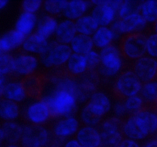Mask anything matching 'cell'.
<instances>
[{
  "label": "cell",
  "instance_id": "obj_12",
  "mask_svg": "<svg viewBox=\"0 0 157 147\" xmlns=\"http://www.w3.org/2000/svg\"><path fill=\"white\" fill-rule=\"evenodd\" d=\"M79 123L74 116L61 118L49 126L48 130L55 136L66 139L78 131Z\"/></svg>",
  "mask_w": 157,
  "mask_h": 147
},
{
  "label": "cell",
  "instance_id": "obj_31",
  "mask_svg": "<svg viewBox=\"0 0 157 147\" xmlns=\"http://www.w3.org/2000/svg\"><path fill=\"white\" fill-rule=\"evenodd\" d=\"M139 94L144 100L146 106L151 107L157 99V81L143 84Z\"/></svg>",
  "mask_w": 157,
  "mask_h": 147
},
{
  "label": "cell",
  "instance_id": "obj_55",
  "mask_svg": "<svg viewBox=\"0 0 157 147\" xmlns=\"http://www.w3.org/2000/svg\"><path fill=\"white\" fill-rule=\"evenodd\" d=\"M155 139H156V140H157V136H156V138H155Z\"/></svg>",
  "mask_w": 157,
  "mask_h": 147
},
{
  "label": "cell",
  "instance_id": "obj_6",
  "mask_svg": "<svg viewBox=\"0 0 157 147\" xmlns=\"http://www.w3.org/2000/svg\"><path fill=\"white\" fill-rule=\"evenodd\" d=\"M49 77L47 71H34L24 76L20 81L25 93L26 97L36 100H41L44 96V91L49 83Z\"/></svg>",
  "mask_w": 157,
  "mask_h": 147
},
{
  "label": "cell",
  "instance_id": "obj_13",
  "mask_svg": "<svg viewBox=\"0 0 157 147\" xmlns=\"http://www.w3.org/2000/svg\"><path fill=\"white\" fill-rule=\"evenodd\" d=\"M61 67L67 75L75 79H78L88 69L85 56L75 53L72 54L68 61Z\"/></svg>",
  "mask_w": 157,
  "mask_h": 147
},
{
  "label": "cell",
  "instance_id": "obj_9",
  "mask_svg": "<svg viewBox=\"0 0 157 147\" xmlns=\"http://www.w3.org/2000/svg\"><path fill=\"white\" fill-rule=\"evenodd\" d=\"M133 70L142 84L157 81V60L151 57L144 56L130 64Z\"/></svg>",
  "mask_w": 157,
  "mask_h": 147
},
{
  "label": "cell",
  "instance_id": "obj_35",
  "mask_svg": "<svg viewBox=\"0 0 157 147\" xmlns=\"http://www.w3.org/2000/svg\"><path fill=\"white\" fill-rule=\"evenodd\" d=\"M142 3L143 2H137L123 1L122 5L117 12V18L122 19L130 14L136 13V12L140 13Z\"/></svg>",
  "mask_w": 157,
  "mask_h": 147
},
{
  "label": "cell",
  "instance_id": "obj_25",
  "mask_svg": "<svg viewBox=\"0 0 157 147\" xmlns=\"http://www.w3.org/2000/svg\"><path fill=\"white\" fill-rule=\"evenodd\" d=\"M20 113L19 106L17 103L2 97L0 99V119L6 121H14Z\"/></svg>",
  "mask_w": 157,
  "mask_h": 147
},
{
  "label": "cell",
  "instance_id": "obj_17",
  "mask_svg": "<svg viewBox=\"0 0 157 147\" xmlns=\"http://www.w3.org/2000/svg\"><path fill=\"white\" fill-rule=\"evenodd\" d=\"M76 140L82 147H99L101 133L93 126H84L76 133Z\"/></svg>",
  "mask_w": 157,
  "mask_h": 147
},
{
  "label": "cell",
  "instance_id": "obj_22",
  "mask_svg": "<svg viewBox=\"0 0 157 147\" xmlns=\"http://www.w3.org/2000/svg\"><path fill=\"white\" fill-rule=\"evenodd\" d=\"M4 135V141L7 144H16L20 142L23 126L15 121H6L1 126Z\"/></svg>",
  "mask_w": 157,
  "mask_h": 147
},
{
  "label": "cell",
  "instance_id": "obj_38",
  "mask_svg": "<svg viewBox=\"0 0 157 147\" xmlns=\"http://www.w3.org/2000/svg\"><path fill=\"white\" fill-rule=\"evenodd\" d=\"M67 4V1H46L44 4V9L50 15L55 17L64 12Z\"/></svg>",
  "mask_w": 157,
  "mask_h": 147
},
{
  "label": "cell",
  "instance_id": "obj_14",
  "mask_svg": "<svg viewBox=\"0 0 157 147\" xmlns=\"http://www.w3.org/2000/svg\"><path fill=\"white\" fill-rule=\"evenodd\" d=\"M121 133L126 139L140 140L149 136L142 129L133 115L123 118Z\"/></svg>",
  "mask_w": 157,
  "mask_h": 147
},
{
  "label": "cell",
  "instance_id": "obj_56",
  "mask_svg": "<svg viewBox=\"0 0 157 147\" xmlns=\"http://www.w3.org/2000/svg\"><path fill=\"white\" fill-rule=\"evenodd\" d=\"M0 147H1V145H0Z\"/></svg>",
  "mask_w": 157,
  "mask_h": 147
},
{
  "label": "cell",
  "instance_id": "obj_44",
  "mask_svg": "<svg viewBox=\"0 0 157 147\" xmlns=\"http://www.w3.org/2000/svg\"><path fill=\"white\" fill-rule=\"evenodd\" d=\"M118 147H140L136 141L124 138Z\"/></svg>",
  "mask_w": 157,
  "mask_h": 147
},
{
  "label": "cell",
  "instance_id": "obj_18",
  "mask_svg": "<svg viewBox=\"0 0 157 147\" xmlns=\"http://www.w3.org/2000/svg\"><path fill=\"white\" fill-rule=\"evenodd\" d=\"M120 19V18H119ZM121 20V30L122 33L144 32L147 22L140 12L130 14Z\"/></svg>",
  "mask_w": 157,
  "mask_h": 147
},
{
  "label": "cell",
  "instance_id": "obj_7",
  "mask_svg": "<svg viewBox=\"0 0 157 147\" xmlns=\"http://www.w3.org/2000/svg\"><path fill=\"white\" fill-rule=\"evenodd\" d=\"M101 81V75L98 70H88L78 79L75 96L78 102H84L90 99L93 93L98 91Z\"/></svg>",
  "mask_w": 157,
  "mask_h": 147
},
{
  "label": "cell",
  "instance_id": "obj_34",
  "mask_svg": "<svg viewBox=\"0 0 157 147\" xmlns=\"http://www.w3.org/2000/svg\"><path fill=\"white\" fill-rule=\"evenodd\" d=\"M124 102L129 116L138 113L142 109H144L146 106L144 100L140 96V94L130 96V97L125 100Z\"/></svg>",
  "mask_w": 157,
  "mask_h": 147
},
{
  "label": "cell",
  "instance_id": "obj_43",
  "mask_svg": "<svg viewBox=\"0 0 157 147\" xmlns=\"http://www.w3.org/2000/svg\"><path fill=\"white\" fill-rule=\"evenodd\" d=\"M113 113L117 117L124 118L129 116L127 110H126L124 101H118L117 104H115L114 107H113Z\"/></svg>",
  "mask_w": 157,
  "mask_h": 147
},
{
  "label": "cell",
  "instance_id": "obj_1",
  "mask_svg": "<svg viewBox=\"0 0 157 147\" xmlns=\"http://www.w3.org/2000/svg\"><path fill=\"white\" fill-rule=\"evenodd\" d=\"M43 100L47 104L52 119L73 116L77 111V100L75 94L67 90L52 88L44 95Z\"/></svg>",
  "mask_w": 157,
  "mask_h": 147
},
{
  "label": "cell",
  "instance_id": "obj_28",
  "mask_svg": "<svg viewBox=\"0 0 157 147\" xmlns=\"http://www.w3.org/2000/svg\"><path fill=\"white\" fill-rule=\"evenodd\" d=\"M58 24L52 15H44L39 19L37 25L36 32L40 36L47 39L54 32H56Z\"/></svg>",
  "mask_w": 157,
  "mask_h": 147
},
{
  "label": "cell",
  "instance_id": "obj_53",
  "mask_svg": "<svg viewBox=\"0 0 157 147\" xmlns=\"http://www.w3.org/2000/svg\"><path fill=\"white\" fill-rule=\"evenodd\" d=\"M153 29H154V31H155V33L157 34V20H156V22L153 24Z\"/></svg>",
  "mask_w": 157,
  "mask_h": 147
},
{
  "label": "cell",
  "instance_id": "obj_8",
  "mask_svg": "<svg viewBox=\"0 0 157 147\" xmlns=\"http://www.w3.org/2000/svg\"><path fill=\"white\" fill-rule=\"evenodd\" d=\"M48 136V130L43 126L25 124L20 140L21 147H45Z\"/></svg>",
  "mask_w": 157,
  "mask_h": 147
},
{
  "label": "cell",
  "instance_id": "obj_40",
  "mask_svg": "<svg viewBox=\"0 0 157 147\" xmlns=\"http://www.w3.org/2000/svg\"><path fill=\"white\" fill-rule=\"evenodd\" d=\"M147 52L151 58H157V34H150L147 38Z\"/></svg>",
  "mask_w": 157,
  "mask_h": 147
},
{
  "label": "cell",
  "instance_id": "obj_15",
  "mask_svg": "<svg viewBox=\"0 0 157 147\" xmlns=\"http://www.w3.org/2000/svg\"><path fill=\"white\" fill-rule=\"evenodd\" d=\"M38 64L36 57L29 54H20L15 58L14 72L17 75H26L35 71Z\"/></svg>",
  "mask_w": 157,
  "mask_h": 147
},
{
  "label": "cell",
  "instance_id": "obj_37",
  "mask_svg": "<svg viewBox=\"0 0 157 147\" xmlns=\"http://www.w3.org/2000/svg\"><path fill=\"white\" fill-rule=\"evenodd\" d=\"M14 63L15 58L9 53L3 52L0 55V73L5 76L13 73Z\"/></svg>",
  "mask_w": 157,
  "mask_h": 147
},
{
  "label": "cell",
  "instance_id": "obj_24",
  "mask_svg": "<svg viewBox=\"0 0 157 147\" xmlns=\"http://www.w3.org/2000/svg\"><path fill=\"white\" fill-rule=\"evenodd\" d=\"M115 36L110 28L107 26H101L93 34L92 40L94 45L98 48H105L113 44Z\"/></svg>",
  "mask_w": 157,
  "mask_h": 147
},
{
  "label": "cell",
  "instance_id": "obj_2",
  "mask_svg": "<svg viewBox=\"0 0 157 147\" xmlns=\"http://www.w3.org/2000/svg\"><path fill=\"white\" fill-rule=\"evenodd\" d=\"M143 84L133 70L127 69L121 72L112 87V96L117 101H124L140 93Z\"/></svg>",
  "mask_w": 157,
  "mask_h": 147
},
{
  "label": "cell",
  "instance_id": "obj_26",
  "mask_svg": "<svg viewBox=\"0 0 157 147\" xmlns=\"http://www.w3.org/2000/svg\"><path fill=\"white\" fill-rule=\"evenodd\" d=\"M90 6V2L84 1H71L67 2L65 9H64V16L69 20H77L83 16L87 12Z\"/></svg>",
  "mask_w": 157,
  "mask_h": 147
},
{
  "label": "cell",
  "instance_id": "obj_39",
  "mask_svg": "<svg viewBox=\"0 0 157 147\" xmlns=\"http://www.w3.org/2000/svg\"><path fill=\"white\" fill-rule=\"evenodd\" d=\"M89 101L101 107V108L105 110L106 113L110 111V107H111V104H110V101L108 96L105 93L101 91H96L94 93H93L89 99Z\"/></svg>",
  "mask_w": 157,
  "mask_h": 147
},
{
  "label": "cell",
  "instance_id": "obj_32",
  "mask_svg": "<svg viewBox=\"0 0 157 147\" xmlns=\"http://www.w3.org/2000/svg\"><path fill=\"white\" fill-rule=\"evenodd\" d=\"M99 147H118L124 139L121 131L102 132Z\"/></svg>",
  "mask_w": 157,
  "mask_h": 147
},
{
  "label": "cell",
  "instance_id": "obj_50",
  "mask_svg": "<svg viewBox=\"0 0 157 147\" xmlns=\"http://www.w3.org/2000/svg\"><path fill=\"white\" fill-rule=\"evenodd\" d=\"M150 108L153 109V110H154V111L156 112V113H157V99L156 100V101H155V102H154V104H153V105H152V107H150Z\"/></svg>",
  "mask_w": 157,
  "mask_h": 147
},
{
  "label": "cell",
  "instance_id": "obj_36",
  "mask_svg": "<svg viewBox=\"0 0 157 147\" xmlns=\"http://www.w3.org/2000/svg\"><path fill=\"white\" fill-rule=\"evenodd\" d=\"M123 118L112 116L105 119L101 123L99 126V132H111V131H121L122 127Z\"/></svg>",
  "mask_w": 157,
  "mask_h": 147
},
{
  "label": "cell",
  "instance_id": "obj_11",
  "mask_svg": "<svg viewBox=\"0 0 157 147\" xmlns=\"http://www.w3.org/2000/svg\"><path fill=\"white\" fill-rule=\"evenodd\" d=\"M90 3L95 4L92 9L91 16L99 25H108L116 20L117 12L110 6V1H92Z\"/></svg>",
  "mask_w": 157,
  "mask_h": 147
},
{
  "label": "cell",
  "instance_id": "obj_47",
  "mask_svg": "<svg viewBox=\"0 0 157 147\" xmlns=\"http://www.w3.org/2000/svg\"><path fill=\"white\" fill-rule=\"evenodd\" d=\"M6 76L0 73V87H3L6 84Z\"/></svg>",
  "mask_w": 157,
  "mask_h": 147
},
{
  "label": "cell",
  "instance_id": "obj_20",
  "mask_svg": "<svg viewBox=\"0 0 157 147\" xmlns=\"http://www.w3.org/2000/svg\"><path fill=\"white\" fill-rule=\"evenodd\" d=\"M25 37L15 29L9 31L0 38L2 50L4 53H9V51L18 48L22 45Z\"/></svg>",
  "mask_w": 157,
  "mask_h": 147
},
{
  "label": "cell",
  "instance_id": "obj_16",
  "mask_svg": "<svg viewBox=\"0 0 157 147\" xmlns=\"http://www.w3.org/2000/svg\"><path fill=\"white\" fill-rule=\"evenodd\" d=\"M105 113L104 109L88 100L81 110V119L86 126H93L101 122Z\"/></svg>",
  "mask_w": 157,
  "mask_h": 147
},
{
  "label": "cell",
  "instance_id": "obj_49",
  "mask_svg": "<svg viewBox=\"0 0 157 147\" xmlns=\"http://www.w3.org/2000/svg\"><path fill=\"white\" fill-rule=\"evenodd\" d=\"M3 141H4V135H3L2 130L1 126H0V145L2 143Z\"/></svg>",
  "mask_w": 157,
  "mask_h": 147
},
{
  "label": "cell",
  "instance_id": "obj_23",
  "mask_svg": "<svg viewBox=\"0 0 157 147\" xmlns=\"http://www.w3.org/2000/svg\"><path fill=\"white\" fill-rule=\"evenodd\" d=\"M3 97L15 103H19L26 98L20 81H11L6 82L3 87Z\"/></svg>",
  "mask_w": 157,
  "mask_h": 147
},
{
  "label": "cell",
  "instance_id": "obj_52",
  "mask_svg": "<svg viewBox=\"0 0 157 147\" xmlns=\"http://www.w3.org/2000/svg\"><path fill=\"white\" fill-rule=\"evenodd\" d=\"M3 87H4V86L3 87H0V99L2 98L3 96Z\"/></svg>",
  "mask_w": 157,
  "mask_h": 147
},
{
  "label": "cell",
  "instance_id": "obj_29",
  "mask_svg": "<svg viewBox=\"0 0 157 147\" xmlns=\"http://www.w3.org/2000/svg\"><path fill=\"white\" fill-rule=\"evenodd\" d=\"M36 23V16L35 14L29 12H21L15 23V30L19 32L25 36L31 35Z\"/></svg>",
  "mask_w": 157,
  "mask_h": 147
},
{
  "label": "cell",
  "instance_id": "obj_51",
  "mask_svg": "<svg viewBox=\"0 0 157 147\" xmlns=\"http://www.w3.org/2000/svg\"><path fill=\"white\" fill-rule=\"evenodd\" d=\"M4 147H20V146L19 145H16V144H7V145Z\"/></svg>",
  "mask_w": 157,
  "mask_h": 147
},
{
  "label": "cell",
  "instance_id": "obj_10",
  "mask_svg": "<svg viewBox=\"0 0 157 147\" xmlns=\"http://www.w3.org/2000/svg\"><path fill=\"white\" fill-rule=\"evenodd\" d=\"M23 117L29 124L43 126L52 119L50 110L43 100L32 103L25 108Z\"/></svg>",
  "mask_w": 157,
  "mask_h": 147
},
{
  "label": "cell",
  "instance_id": "obj_3",
  "mask_svg": "<svg viewBox=\"0 0 157 147\" xmlns=\"http://www.w3.org/2000/svg\"><path fill=\"white\" fill-rule=\"evenodd\" d=\"M147 36L144 32H132L121 37L119 48L124 59L136 61L142 58L147 52Z\"/></svg>",
  "mask_w": 157,
  "mask_h": 147
},
{
  "label": "cell",
  "instance_id": "obj_30",
  "mask_svg": "<svg viewBox=\"0 0 157 147\" xmlns=\"http://www.w3.org/2000/svg\"><path fill=\"white\" fill-rule=\"evenodd\" d=\"M77 32L81 35H88L94 34L98 28V23L91 15H83L75 21Z\"/></svg>",
  "mask_w": 157,
  "mask_h": 147
},
{
  "label": "cell",
  "instance_id": "obj_41",
  "mask_svg": "<svg viewBox=\"0 0 157 147\" xmlns=\"http://www.w3.org/2000/svg\"><path fill=\"white\" fill-rule=\"evenodd\" d=\"M87 62L88 70H98L100 64V53L96 51L91 50L84 55Z\"/></svg>",
  "mask_w": 157,
  "mask_h": 147
},
{
  "label": "cell",
  "instance_id": "obj_45",
  "mask_svg": "<svg viewBox=\"0 0 157 147\" xmlns=\"http://www.w3.org/2000/svg\"><path fill=\"white\" fill-rule=\"evenodd\" d=\"M63 147H82L81 145V144L75 139H70V140L67 141V142L64 143V145H63Z\"/></svg>",
  "mask_w": 157,
  "mask_h": 147
},
{
  "label": "cell",
  "instance_id": "obj_42",
  "mask_svg": "<svg viewBox=\"0 0 157 147\" xmlns=\"http://www.w3.org/2000/svg\"><path fill=\"white\" fill-rule=\"evenodd\" d=\"M41 6V1H24L21 3V9L23 12L34 14L40 9Z\"/></svg>",
  "mask_w": 157,
  "mask_h": 147
},
{
  "label": "cell",
  "instance_id": "obj_4",
  "mask_svg": "<svg viewBox=\"0 0 157 147\" xmlns=\"http://www.w3.org/2000/svg\"><path fill=\"white\" fill-rule=\"evenodd\" d=\"M124 67L119 48L112 44L100 52V64L98 71L101 77H110L119 73Z\"/></svg>",
  "mask_w": 157,
  "mask_h": 147
},
{
  "label": "cell",
  "instance_id": "obj_46",
  "mask_svg": "<svg viewBox=\"0 0 157 147\" xmlns=\"http://www.w3.org/2000/svg\"><path fill=\"white\" fill-rule=\"evenodd\" d=\"M141 147H157V140L156 139H151V140L146 142Z\"/></svg>",
  "mask_w": 157,
  "mask_h": 147
},
{
  "label": "cell",
  "instance_id": "obj_48",
  "mask_svg": "<svg viewBox=\"0 0 157 147\" xmlns=\"http://www.w3.org/2000/svg\"><path fill=\"white\" fill-rule=\"evenodd\" d=\"M8 4V1H6V0H0V10L2 9H4Z\"/></svg>",
  "mask_w": 157,
  "mask_h": 147
},
{
  "label": "cell",
  "instance_id": "obj_27",
  "mask_svg": "<svg viewBox=\"0 0 157 147\" xmlns=\"http://www.w3.org/2000/svg\"><path fill=\"white\" fill-rule=\"evenodd\" d=\"M71 48L74 53L84 55L91 50H93L94 42L92 38L88 35L78 34L71 41Z\"/></svg>",
  "mask_w": 157,
  "mask_h": 147
},
{
  "label": "cell",
  "instance_id": "obj_5",
  "mask_svg": "<svg viewBox=\"0 0 157 147\" xmlns=\"http://www.w3.org/2000/svg\"><path fill=\"white\" fill-rule=\"evenodd\" d=\"M71 55L72 50L70 46L53 41L49 43L47 51L39 55V58L44 67L52 69L64 65Z\"/></svg>",
  "mask_w": 157,
  "mask_h": 147
},
{
  "label": "cell",
  "instance_id": "obj_54",
  "mask_svg": "<svg viewBox=\"0 0 157 147\" xmlns=\"http://www.w3.org/2000/svg\"><path fill=\"white\" fill-rule=\"evenodd\" d=\"M3 53L2 50V47H1V44H0V55H2V54Z\"/></svg>",
  "mask_w": 157,
  "mask_h": 147
},
{
  "label": "cell",
  "instance_id": "obj_33",
  "mask_svg": "<svg viewBox=\"0 0 157 147\" xmlns=\"http://www.w3.org/2000/svg\"><path fill=\"white\" fill-rule=\"evenodd\" d=\"M140 14L147 23L154 24L157 20V1H147L142 3Z\"/></svg>",
  "mask_w": 157,
  "mask_h": 147
},
{
  "label": "cell",
  "instance_id": "obj_21",
  "mask_svg": "<svg viewBox=\"0 0 157 147\" xmlns=\"http://www.w3.org/2000/svg\"><path fill=\"white\" fill-rule=\"evenodd\" d=\"M77 34L75 23L72 20H64L59 23L55 32L56 41L67 44L71 42Z\"/></svg>",
  "mask_w": 157,
  "mask_h": 147
},
{
  "label": "cell",
  "instance_id": "obj_19",
  "mask_svg": "<svg viewBox=\"0 0 157 147\" xmlns=\"http://www.w3.org/2000/svg\"><path fill=\"white\" fill-rule=\"evenodd\" d=\"M48 45L49 43L46 38L40 36L36 33H32L25 37L21 45V48L25 51L41 55L47 51Z\"/></svg>",
  "mask_w": 157,
  "mask_h": 147
}]
</instances>
